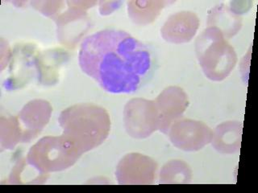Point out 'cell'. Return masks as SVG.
Returning a JSON list of instances; mask_svg holds the SVG:
<instances>
[{
	"label": "cell",
	"mask_w": 258,
	"mask_h": 193,
	"mask_svg": "<svg viewBox=\"0 0 258 193\" xmlns=\"http://www.w3.org/2000/svg\"><path fill=\"white\" fill-rule=\"evenodd\" d=\"M79 63L107 92L131 93L153 76L157 59L150 47L128 32L105 29L83 40Z\"/></svg>",
	"instance_id": "cell-1"
},
{
	"label": "cell",
	"mask_w": 258,
	"mask_h": 193,
	"mask_svg": "<svg viewBox=\"0 0 258 193\" xmlns=\"http://www.w3.org/2000/svg\"><path fill=\"white\" fill-rule=\"evenodd\" d=\"M196 54L206 76L215 81L228 77L237 62L233 47L215 27H208L199 36Z\"/></svg>",
	"instance_id": "cell-2"
},
{
	"label": "cell",
	"mask_w": 258,
	"mask_h": 193,
	"mask_svg": "<svg viewBox=\"0 0 258 193\" xmlns=\"http://www.w3.org/2000/svg\"><path fill=\"white\" fill-rule=\"evenodd\" d=\"M75 132L82 152L103 143L108 135L111 122L104 109L92 105H79L71 109Z\"/></svg>",
	"instance_id": "cell-3"
},
{
	"label": "cell",
	"mask_w": 258,
	"mask_h": 193,
	"mask_svg": "<svg viewBox=\"0 0 258 193\" xmlns=\"http://www.w3.org/2000/svg\"><path fill=\"white\" fill-rule=\"evenodd\" d=\"M242 127L240 122H227L216 127L212 134L214 148L222 154H232L240 151Z\"/></svg>",
	"instance_id": "cell-4"
},
{
	"label": "cell",
	"mask_w": 258,
	"mask_h": 193,
	"mask_svg": "<svg viewBox=\"0 0 258 193\" xmlns=\"http://www.w3.org/2000/svg\"><path fill=\"white\" fill-rule=\"evenodd\" d=\"M208 27H215L221 31L224 37L231 38L235 36L242 26L240 16L224 5L212 8L208 15Z\"/></svg>",
	"instance_id": "cell-5"
},
{
	"label": "cell",
	"mask_w": 258,
	"mask_h": 193,
	"mask_svg": "<svg viewBox=\"0 0 258 193\" xmlns=\"http://www.w3.org/2000/svg\"><path fill=\"white\" fill-rule=\"evenodd\" d=\"M183 133L188 134L182 135V142L180 147L186 151H198L211 143L213 131L202 122L193 120H185L182 122Z\"/></svg>",
	"instance_id": "cell-6"
},
{
	"label": "cell",
	"mask_w": 258,
	"mask_h": 193,
	"mask_svg": "<svg viewBox=\"0 0 258 193\" xmlns=\"http://www.w3.org/2000/svg\"><path fill=\"white\" fill-rule=\"evenodd\" d=\"M175 24V37L173 41L186 42L191 40L200 26V20L192 12H180L179 14L173 16Z\"/></svg>",
	"instance_id": "cell-7"
}]
</instances>
